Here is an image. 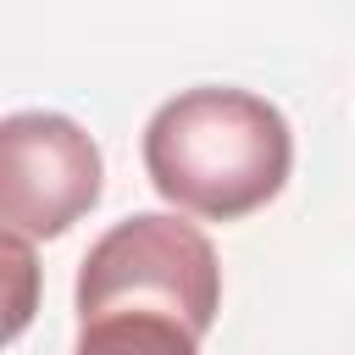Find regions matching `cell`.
Here are the masks:
<instances>
[{"mask_svg": "<svg viewBox=\"0 0 355 355\" xmlns=\"http://www.w3.org/2000/svg\"><path fill=\"white\" fill-rule=\"evenodd\" d=\"M294 166L288 116L227 83L172 94L144 122V172L155 194L205 222H239L277 200Z\"/></svg>", "mask_w": 355, "mask_h": 355, "instance_id": "cell-1", "label": "cell"}, {"mask_svg": "<svg viewBox=\"0 0 355 355\" xmlns=\"http://www.w3.org/2000/svg\"><path fill=\"white\" fill-rule=\"evenodd\" d=\"M72 305H78V322L166 316V322L189 327L194 338H205L222 311L216 244L172 211H139L89 244Z\"/></svg>", "mask_w": 355, "mask_h": 355, "instance_id": "cell-2", "label": "cell"}, {"mask_svg": "<svg viewBox=\"0 0 355 355\" xmlns=\"http://www.w3.org/2000/svg\"><path fill=\"white\" fill-rule=\"evenodd\" d=\"M100 144L61 111L0 116V233L61 239L100 200Z\"/></svg>", "mask_w": 355, "mask_h": 355, "instance_id": "cell-3", "label": "cell"}, {"mask_svg": "<svg viewBox=\"0 0 355 355\" xmlns=\"http://www.w3.org/2000/svg\"><path fill=\"white\" fill-rule=\"evenodd\" d=\"M72 355H200V338L166 316H89Z\"/></svg>", "mask_w": 355, "mask_h": 355, "instance_id": "cell-4", "label": "cell"}, {"mask_svg": "<svg viewBox=\"0 0 355 355\" xmlns=\"http://www.w3.org/2000/svg\"><path fill=\"white\" fill-rule=\"evenodd\" d=\"M39 288H44V272H39L33 244L0 233V349L22 338L28 322L39 316Z\"/></svg>", "mask_w": 355, "mask_h": 355, "instance_id": "cell-5", "label": "cell"}]
</instances>
